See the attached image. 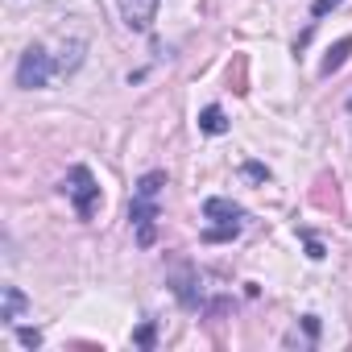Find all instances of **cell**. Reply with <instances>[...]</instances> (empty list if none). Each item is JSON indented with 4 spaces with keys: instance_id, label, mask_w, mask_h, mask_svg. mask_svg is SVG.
Segmentation results:
<instances>
[{
    "instance_id": "obj_1",
    "label": "cell",
    "mask_w": 352,
    "mask_h": 352,
    "mask_svg": "<svg viewBox=\"0 0 352 352\" xmlns=\"http://www.w3.org/2000/svg\"><path fill=\"white\" fill-rule=\"evenodd\" d=\"M162 187H166V170H149L133 187V204H129V220H133V236L141 249H149L157 241V220H162Z\"/></svg>"
},
{
    "instance_id": "obj_2",
    "label": "cell",
    "mask_w": 352,
    "mask_h": 352,
    "mask_svg": "<svg viewBox=\"0 0 352 352\" xmlns=\"http://www.w3.org/2000/svg\"><path fill=\"white\" fill-rule=\"evenodd\" d=\"M204 216L212 220V224L204 228V241H208V245L236 241V236H241V228H245V208H241V204H232V199H220V195L204 199Z\"/></svg>"
},
{
    "instance_id": "obj_3",
    "label": "cell",
    "mask_w": 352,
    "mask_h": 352,
    "mask_svg": "<svg viewBox=\"0 0 352 352\" xmlns=\"http://www.w3.org/2000/svg\"><path fill=\"white\" fill-rule=\"evenodd\" d=\"M63 195L71 199V208L79 212V220H91V216H96V208H100V183H96L91 166L75 162V166L67 170V179H63Z\"/></svg>"
},
{
    "instance_id": "obj_4",
    "label": "cell",
    "mask_w": 352,
    "mask_h": 352,
    "mask_svg": "<svg viewBox=\"0 0 352 352\" xmlns=\"http://www.w3.org/2000/svg\"><path fill=\"white\" fill-rule=\"evenodd\" d=\"M58 75V63H54V54H46V46H30L25 54H21V63H17V87H25V91H38V87H50V79Z\"/></svg>"
},
{
    "instance_id": "obj_5",
    "label": "cell",
    "mask_w": 352,
    "mask_h": 352,
    "mask_svg": "<svg viewBox=\"0 0 352 352\" xmlns=\"http://www.w3.org/2000/svg\"><path fill=\"white\" fill-rule=\"evenodd\" d=\"M157 5L162 0H116V9H120V21L133 30V34H145L157 17Z\"/></svg>"
},
{
    "instance_id": "obj_6",
    "label": "cell",
    "mask_w": 352,
    "mask_h": 352,
    "mask_svg": "<svg viewBox=\"0 0 352 352\" xmlns=\"http://www.w3.org/2000/svg\"><path fill=\"white\" fill-rule=\"evenodd\" d=\"M195 286H199V274L191 265H183L179 274H174V294H179L183 307H199L204 302V290H195Z\"/></svg>"
},
{
    "instance_id": "obj_7",
    "label": "cell",
    "mask_w": 352,
    "mask_h": 352,
    "mask_svg": "<svg viewBox=\"0 0 352 352\" xmlns=\"http://www.w3.org/2000/svg\"><path fill=\"white\" fill-rule=\"evenodd\" d=\"M25 311H30V298H25L17 286H0V319H5V323H17Z\"/></svg>"
},
{
    "instance_id": "obj_8",
    "label": "cell",
    "mask_w": 352,
    "mask_h": 352,
    "mask_svg": "<svg viewBox=\"0 0 352 352\" xmlns=\"http://www.w3.org/2000/svg\"><path fill=\"white\" fill-rule=\"evenodd\" d=\"M199 129H204L208 137H220V133H228V116H224V108H220V104H208V108L199 112Z\"/></svg>"
},
{
    "instance_id": "obj_9",
    "label": "cell",
    "mask_w": 352,
    "mask_h": 352,
    "mask_svg": "<svg viewBox=\"0 0 352 352\" xmlns=\"http://www.w3.org/2000/svg\"><path fill=\"white\" fill-rule=\"evenodd\" d=\"M348 54H352V34L348 38H340L331 50H327V58H323V67H319V75H336L344 63H348Z\"/></svg>"
},
{
    "instance_id": "obj_10",
    "label": "cell",
    "mask_w": 352,
    "mask_h": 352,
    "mask_svg": "<svg viewBox=\"0 0 352 352\" xmlns=\"http://www.w3.org/2000/svg\"><path fill=\"white\" fill-rule=\"evenodd\" d=\"M331 9H340V0H315V5H311V17L319 21V17H327Z\"/></svg>"
},
{
    "instance_id": "obj_11",
    "label": "cell",
    "mask_w": 352,
    "mask_h": 352,
    "mask_svg": "<svg viewBox=\"0 0 352 352\" xmlns=\"http://www.w3.org/2000/svg\"><path fill=\"white\" fill-rule=\"evenodd\" d=\"M17 340H21L25 348H38V344H42V331H34V327H21V331H17Z\"/></svg>"
},
{
    "instance_id": "obj_12",
    "label": "cell",
    "mask_w": 352,
    "mask_h": 352,
    "mask_svg": "<svg viewBox=\"0 0 352 352\" xmlns=\"http://www.w3.org/2000/svg\"><path fill=\"white\" fill-rule=\"evenodd\" d=\"M137 344H141V348H153V323H145V327L137 331Z\"/></svg>"
},
{
    "instance_id": "obj_13",
    "label": "cell",
    "mask_w": 352,
    "mask_h": 352,
    "mask_svg": "<svg viewBox=\"0 0 352 352\" xmlns=\"http://www.w3.org/2000/svg\"><path fill=\"white\" fill-rule=\"evenodd\" d=\"M302 241H307V253H311V257H315V261H319V257H323V245H319V241H315V236H307V232H302Z\"/></svg>"
},
{
    "instance_id": "obj_14",
    "label": "cell",
    "mask_w": 352,
    "mask_h": 352,
    "mask_svg": "<svg viewBox=\"0 0 352 352\" xmlns=\"http://www.w3.org/2000/svg\"><path fill=\"white\" fill-rule=\"evenodd\" d=\"M245 174H249V179H270V170H265V166H257V162H249V166H245Z\"/></svg>"
},
{
    "instance_id": "obj_15",
    "label": "cell",
    "mask_w": 352,
    "mask_h": 352,
    "mask_svg": "<svg viewBox=\"0 0 352 352\" xmlns=\"http://www.w3.org/2000/svg\"><path fill=\"white\" fill-rule=\"evenodd\" d=\"M302 327H307V336H311V340L319 336V319H315V315H302Z\"/></svg>"
}]
</instances>
